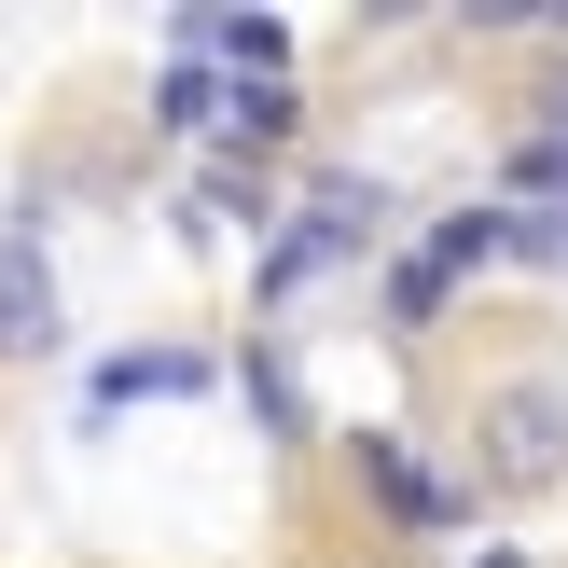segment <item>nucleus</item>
Here are the masks:
<instances>
[{"label":"nucleus","mask_w":568,"mask_h":568,"mask_svg":"<svg viewBox=\"0 0 568 568\" xmlns=\"http://www.w3.org/2000/svg\"><path fill=\"white\" fill-rule=\"evenodd\" d=\"M471 471H486L499 499L568 486V403H555L541 375H514V388H486V403H471Z\"/></svg>","instance_id":"1"},{"label":"nucleus","mask_w":568,"mask_h":568,"mask_svg":"<svg viewBox=\"0 0 568 568\" xmlns=\"http://www.w3.org/2000/svg\"><path fill=\"white\" fill-rule=\"evenodd\" d=\"M70 347V292L42 264V222H0V361H55Z\"/></svg>","instance_id":"2"},{"label":"nucleus","mask_w":568,"mask_h":568,"mask_svg":"<svg viewBox=\"0 0 568 568\" xmlns=\"http://www.w3.org/2000/svg\"><path fill=\"white\" fill-rule=\"evenodd\" d=\"M347 458H361V486H375V514H388V527H416V541H458V527H471V499L444 486V471H416V444H403V430H361Z\"/></svg>","instance_id":"3"},{"label":"nucleus","mask_w":568,"mask_h":568,"mask_svg":"<svg viewBox=\"0 0 568 568\" xmlns=\"http://www.w3.org/2000/svg\"><path fill=\"white\" fill-rule=\"evenodd\" d=\"M209 375H222L209 347H111L98 375H83V403H98V416H125V403H194Z\"/></svg>","instance_id":"4"},{"label":"nucleus","mask_w":568,"mask_h":568,"mask_svg":"<svg viewBox=\"0 0 568 568\" xmlns=\"http://www.w3.org/2000/svg\"><path fill=\"white\" fill-rule=\"evenodd\" d=\"M222 111H236V70H222L209 42H166V70H153V125H166V139H222Z\"/></svg>","instance_id":"5"},{"label":"nucleus","mask_w":568,"mask_h":568,"mask_svg":"<svg viewBox=\"0 0 568 568\" xmlns=\"http://www.w3.org/2000/svg\"><path fill=\"white\" fill-rule=\"evenodd\" d=\"M305 222H320V236L361 264V250L388 236V181H361V166H320V181H305Z\"/></svg>","instance_id":"6"},{"label":"nucleus","mask_w":568,"mask_h":568,"mask_svg":"<svg viewBox=\"0 0 568 568\" xmlns=\"http://www.w3.org/2000/svg\"><path fill=\"white\" fill-rule=\"evenodd\" d=\"M236 388H250V416H264V444H305V430H320L305 388H292V361H277V333H250V347H236Z\"/></svg>","instance_id":"7"},{"label":"nucleus","mask_w":568,"mask_h":568,"mask_svg":"<svg viewBox=\"0 0 568 568\" xmlns=\"http://www.w3.org/2000/svg\"><path fill=\"white\" fill-rule=\"evenodd\" d=\"M499 194H514V209H541V222H568V139H499Z\"/></svg>","instance_id":"8"},{"label":"nucleus","mask_w":568,"mask_h":568,"mask_svg":"<svg viewBox=\"0 0 568 568\" xmlns=\"http://www.w3.org/2000/svg\"><path fill=\"white\" fill-rule=\"evenodd\" d=\"M277 139H305V98H292V83H236V111H222V153H277Z\"/></svg>","instance_id":"9"},{"label":"nucleus","mask_w":568,"mask_h":568,"mask_svg":"<svg viewBox=\"0 0 568 568\" xmlns=\"http://www.w3.org/2000/svg\"><path fill=\"white\" fill-rule=\"evenodd\" d=\"M194 209H209V222H292V209L264 194V166H250V153H209V166H194Z\"/></svg>","instance_id":"10"},{"label":"nucleus","mask_w":568,"mask_h":568,"mask_svg":"<svg viewBox=\"0 0 568 568\" xmlns=\"http://www.w3.org/2000/svg\"><path fill=\"white\" fill-rule=\"evenodd\" d=\"M375 305H388V333H430L444 305H458V277H444L430 250H403V264H388V292H375Z\"/></svg>","instance_id":"11"},{"label":"nucleus","mask_w":568,"mask_h":568,"mask_svg":"<svg viewBox=\"0 0 568 568\" xmlns=\"http://www.w3.org/2000/svg\"><path fill=\"white\" fill-rule=\"evenodd\" d=\"M527 139H568V55H555L541 83H527Z\"/></svg>","instance_id":"12"},{"label":"nucleus","mask_w":568,"mask_h":568,"mask_svg":"<svg viewBox=\"0 0 568 568\" xmlns=\"http://www.w3.org/2000/svg\"><path fill=\"white\" fill-rule=\"evenodd\" d=\"M471 568H527V555H471Z\"/></svg>","instance_id":"13"}]
</instances>
